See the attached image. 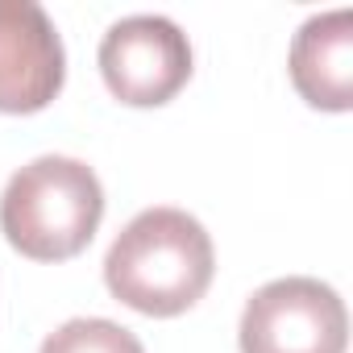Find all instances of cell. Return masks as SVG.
I'll list each match as a JSON object with an SVG mask.
<instances>
[{"instance_id":"cell-1","label":"cell","mask_w":353,"mask_h":353,"mask_svg":"<svg viewBox=\"0 0 353 353\" xmlns=\"http://www.w3.org/2000/svg\"><path fill=\"white\" fill-rule=\"evenodd\" d=\"M216 274V250L208 229L183 208L137 212L104 258V283L112 299L141 316H179L204 299Z\"/></svg>"},{"instance_id":"cell-7","label":"cell","mask_w":353,"mask_h":353,"mask_svg":"<svg viewBox=\"0 0 353 353\" xmlns=\"http://www.w3.org/2000/svg\"><path fill=\"white\" fill-rule=\"evenodd\" d=\"M38 353H145L141 341L117 324V320H104V316H75L67 320L63 328H54Z\"/></svg>"},{"instance_id":"cell-4","label":"cell","mask_w":353,"mask_h":353,"mask_svg":"<svg viewBox=\"0 0 353 353\" xmlns=\"http://www.w3.org/2000/svg\"><path fill=\"white\" fill-rule=\"evenodd\" d=\"M96 63L121 104L158 108L174 100L192 79V42L170 17L133 13L108 26Z\"/></svg>"},{"instance_id":"cell-6","label":"cell","mask_w":353,"mask_h":353,"mask_svg":"<svg viewBox=\"0 0 353 353\" xmlns=\"http://www.w3.org/2000/svg\"><path fill=\"white\" fill-rule=\"evenodd\" d=\"M291 83L295 92L324 112L353 108V13L332 9L316 13L291 38Z\"/></svg>"},{"instance_id":"cell-5","label":"cell","mask_w":353,"mask_h":353,"mask_svg":"<svg viewBox=\"0 0 353 353\" xmlns=\"http://www.w3.org/2000/svg\"><path fill=\"white\" fill-rule=\"evenodd\" d=\"M67 79V50L34 0H0V112H42Z\"/></svg>"},{"instance_id":"cell-2","label":"cell","mask_w":353,"mask_h":353,"mask_svg":"<svg viewBox=\"0 0 353 353\" xmlns=\"http://www.w3.org/2000/svg\"><path fill=\"white\" fill-rule=\"evenodd\" d=\"M104 221L96 170L67 154H42L21 166L0 196V233L21 258L67 262L83 254Z\"/></svg>"},{"instance_id":"cell-3","label":"cell","mask_w":353,"mask_h":353,"mask_svg":"<svg viewBox=\"0 0 353 353\" xmlns=\"http://www.w3.org/2000/svg\"><path fill=\"white\" fill-rule=\"evenodd\" d=\"M241 353H345L349 312L345 299L307 274H287L245 299Z\"/></svg>"}]
</instances>
